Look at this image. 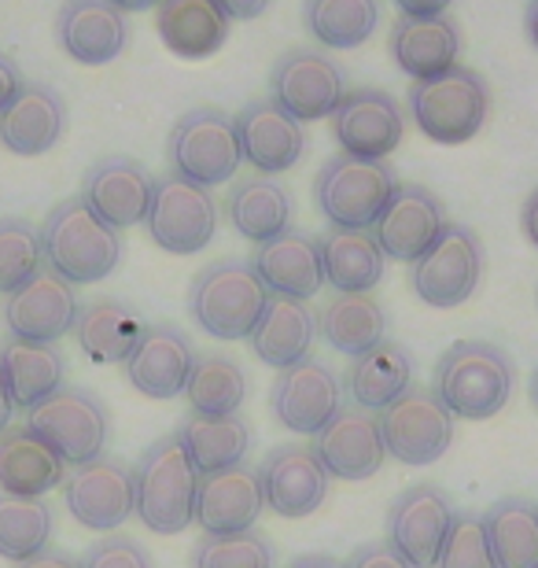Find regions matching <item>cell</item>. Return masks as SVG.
<instances>
[{
  "mask_svg": "<svg viewBox=\"0 0 538 568\" xmlns=\"http://www.w3.org/2000/svg\"><path fill=\"white\" fill-rule=\"evenodd\" d=\"M200 473L177 432L159 436L133 465V517L155 536H181L196 525Z\"/></svg>",
  "mask_w": 538,
  "mask_h": 568,
  "instance_id": "obj_1",
  "label": "cell"
},
{
  "mask_svg": "<svg viewBox=\"0 0 538 568\" xmlns=\"http://www.w3.org/2000/svg\"><path fill=\"white\" fill-rule=\"evenodd\" d=\"M517 366L506 347L490 339H461L435 366V399L461 422H487L512 399Z\"/></svg>",
  "mask_w": 538,
  "mask_h": 568,
  "instance_id": "obj_2",
  "label": "cell"
},
{
  "mask_svg": "<svg viewBox=\"0 0 538 568\" xmlns=\"http://www.w3.org/2000/svg\"><path fill=\"white\" fill-rule=\"evenodd\" d=\"M41 252L44 266L52 274H60L67 284H97L114 274V266L122 263V236L111 230L108 222H100L93 211L85 207L82 196L60 200L44 214L41 222Z\"/></svg>",
  "mask_w": 538,
  "mask_h": 568,
  "instance_id": "obj_3",
  "label": "cell"
},
{
  "mask_svg": "<svg viewBox=\"0 0 538 568\" xmlns=\"http://www.w3.org/2000/svg\"><path fill=\"white\" fill-rule=\"evenodd\" d=\"M266 303L270 292L247 258H217L192 277L189 288L192 322L214 339H247Z\"/></svg>",
  "mask_w": 538,
  "mask_h": 568,
  "instance_id": "obj_4",
  "label": "cell"
},
{
  "mask_svg": "<svg viewBox=\"0 0 538 568\" xmlns=\"http://www.w3.org/2000/svg\"><path fill=\"white\" fill-rule=\"evenodd\" d=\"M409 115L435 144H465L473 141L490 115V85L473 67H450V71L409 85Z\"/></svg>",
  "mask_w": 538,
  "mask_h": 568,
  "instance_id": "obj_5",
  "label": "cell"
},
{
  "mask_svg": "<svg viewBox=\"0 0 538 568\" xmlns=\"http://www.w3.org/2000/svg\"><path fill=\"white\" fill-rule=\"evenodd\" d=\"M395 189V170L387 163L343 152L325 159L314 178L317 211L325 214L332 230H373Z\"/></svg>",
  "mask_w": 538,
  "mask_h": 568,
  "instance_id": "obj_6",
  "label": "cell"
},
{
  "mask_svg": "<svg viewBox=\"0 0 538 568\" xmlns=\"http://www.w3.org/2000/svg\"><path fill=\"white\" fill-rule=\"evenodd\" d=\"M170 174L192 181V185L214 189L236 178L240 163V141L236 122L222 108H192L185 111L166 138Z\"/></svg>",
  "mask_w": 538,
  "mask_h": 568,
  "instance_id": "obj_7",
  "label": "cell"
},
{
  "mask_svg": "<svg viewBox=\"0 0 538 568\" xmlns=\"http://www.w3.org/2000/svg\"><path fill=\"white\" fill-rule=\"evenodd\" d=\"M27 428L60 454L63 465H89L100 458L111 436L108 406L85 388H60L27 414Z\"/></svg>",
  "mask_w": 538,
  "mask_h": 568,
  "instance_id": "obj_8",
  "label": "cell"
},
{
  "mask_svg": "<svg viewBox=\"0 0 538 568\" xmlns=\"http://www.w3.org/2000/svg\"><path fill=\"white\" fill-rule=\"evenodd\" d=\"M484 266L487 255L479 236L461 222H446L439 241L414 263L409 281H414L417 300H425L435 311H450L473 300L484 281Z\"/></svg>",
  "mask_w": 538,
  "mask_h": 568,
  "instance_id": "obj_9",
  "label": "cell"
},
{
  "mask_svg": "<svg viewBox=\"0 0 538 568\" xmlns=\"http://www.w3.org/2000/svg\"><path fill=\"white\" fill-rule=\"evenodd\" d=\"M144 225L148 236L159 244V252L196 255L217 233V203L211 189L192 185V181L177 174H163L155 181Z\"/></svg>",
  "mask_w": 538,
  "mask_h": 568,
  "instance_id": "obj_10",
  "label": "cell"
},
{
  "mask_svg": "<svg viewBox=\"0 0 538 568\" xmlns=\"http://www.w3.org/2000/svg\"><path fill=\"white\" fill-rule=\"evenodd\" d=\"M380 436L387 458L403 465H435L454 443V414L435 399L432 388H409L380 410Z\"/></svg>",
  "mask_w": 538,
  "mask_h": 568,
  "instance_id": "obj_11",
  "label": "cell"
},
{
  "mask_svg": "<svg viewBox=\"0 0 538 568\" xmlns=\"http://www.w3.org/2000/svg\"><path fill=\"white\" fill-rule=\"evenodd\" d=\"M270 93L273 104H281L292 119L317 122L332 119V111L347 97V78L325 52L288 49L270 71Z\"/></svg>",
  "mask_w": 538,
  "mask_h": 568,
  "instance_id": "obj_12",
  "label": "cell"
},
{
  "mask_svg": "<svg viewBox=\"0 0 538 568\" xmlns=\"http://www.w3.org/2000/svg\"><path fill=\"white\" fill-rule=\"evenodd\" d=\"M403 133H406L403 108L395 104L392 93H384L376 85L347 89V97L332 111V138H336L343 155L384 163L403 144Z\"/></svg>",
  "mask_w": 538,
  "mask_h": 568,
  "instance_id": "obj_13",
  "label": "cell"
},
{
  "mask_svg": "<svg viewBox=\"0 0 538 568\" xmlns=\"http://www.w3.org/2000/svg\"><path fill=\"white\" fill-rule=\"evenodd\" d=\"M343 406V381L325 362L303 358L295 366L281 369L270 388L273 417L295 432V436H317Z\"/></svg>",
  "mask_w": 538,
  "mask_h": 568,
  "instance_id": "obj_14",
  "label": "cell"
},
{
  "mask_svg": "<svg viewBox=\"0 0 538 568\" xmlns=\"http://www.w3.org/2000/svg\"><path fill=\"white\" fill-rule=\"evenodd\" d=\"M63 503L89 531H114L133 517V469L122 458L100 454L63 480Z\"/></svg>",
  "mask_w": 538,
  "mask_h": 568,
  "instance_id": "obj_15",
  "label": "cell"
},
{
  "mask_svg": "<svg viewBox=\"0 0 538 568\" xmlns=\"http://www.w3.org/2000/svg\"><path fill=\"white\" fill-rule=\"evenodd\" d=\"M454 506L443 487L414 484L387 509V542L414 568H435L450 536Z\"/></svg>",
  "mask_w": 538,
  "mask_h": 568,
  "instance_id": "obj_16",
  "label": "cell"
},
{
  "mask_svg": "<svg viewBox=\"0 0 538 568\" xmlns=\"http://www.w3.org/2000/svg\"><path fill=\"white\" fill-rule=\"evenodd\" d=\"M78 292L49 266L38 277L22 284L19 292L8 295L4 303V328L11 339H27V344H60L67 333H74L78 322Z\"/></svg>",
  "mask_w": 538,
  "mask_h": 568,
  "instance_id": "obj_17",
  "label": "cell"
},
{
  "mask_svg": "<svg viewBox=\"0 0 538 568\" xmlns=\"http://www.w3.org/2000/svg\"><path fill=\"white\" fill-rule=\"evenodd\" d=\"M155 178L141 159L130 155H108L85 170L82 178V200L85 207L108 222L111 230H130L148 219L152 207Z\"/></svg>",
  "mask_w": 538,
  "mask_h": 568,
  "instance_id": "obj_18",
  "label": "cell"
},
{
  "mask_svg": "<svg viewBox=\"0 0 538 568\" xmlns=\"http://www.w3.org/2000/svg\"><path fill=\"white\" fill-rule=\"evenodd\" d=\"M196 347L177 325H144L133 355L125 358V381L133 384L144 399H177L189 388V377L196 369Z\"/></svg>",
  "mask_w": 538,
  "mask_h": 568,
  "instance_id": "obj_19",
  "label": "cell"
},
{
  "mask_svg": "<svg viewBox=\"0 0 538 568\" xmlns=\"http://www.w3.org/2000/svg\"><path fill=\"white\" fill-rule=\"evenodd\" d=\"M446 230V207L425 185H398L387 200L384 214L373 225L384 258L414 266Z\"/></svg>",
  "mask_w": 538,
  "mask_h": 568,
  "instance_id": "obj_20",
  "label": "cell"
},
{
  "mask_svg": "<svg viewBox=\"0 0 538 568\" xmlns=\"http://www.w3.org/2000/svg\"><path fill=\"white\" fill-rule=\"evenodd\" d=\"M314 454L336 480H369L387 458L380 417L362 406H339V414L314 436Z\"/></svg>",
  "mask_w": 538,
  "mask_h": 568,
  "instance_id": "obj_21",
  "label": "cell"
},
{
  "mask_svg": "<svg viewBox=\"0 0 538 568\" xmlns=\"http://www.w3.org/2000/svg\"><path fill=\"white\" fill-rule=\"evenodd\" d=\"M55 41L74 63H114L130 44V22L111 0H63L55 11Z\"/></svg>",
  "mask_w": 538,
  "mask_h": 568,
  "instance_id": "obj_22",
  "label": "cell"
},
{
  "mask_svg": "<svg viewBox=\"0 0 538 568\" xmlns=\"http://www.w3.org/2000/svg\"><path fill=\"white\" fill-rule=\"evenodd\" d=\"M258 476H262V498H266V506L284 520H300L311 517L314 509H322L332 480L325 465L317 462L314 447H300V443L270 450Z\"/></svg>",
  "mask_w": 538,
  "mask_h": 568,
  "instance_id": "obj_23",
  "label": "cell"
},
{
  "mask_svg": "<svg viewBox=\"0 0 538 568\" xmlns=\"http://www.w3.org/2000/svg\"><path fill=\"white\" fill-rule=\"evenodd\" d=\"M233 122H236L240 155L266 178L292 170L306 152L303 122L292 119L288 111L281 104H273V100H251L247 108L236 111Z\"/></svg>",
  "mask_w": 538,
  "mask_h": 568,
  "instance_id": "obj_24",
  "label": "cell"
},
{
  "mask_svg": "<svg viewBox=\"0 0 538 568\" xmlns=\"http://www.w3.org/2000/svg\"><path fill=\"white\" fill-rule=\"evenodd\" d=\"M266 509L262 498V476L255 465H233V469L200 476L196 487V525L203 536H233L251 531Z\"/></svg>",
  "mask_w": 538,
  "mask_h": 568,
  "instance_id": "obj_25",
  "label": "cell"
},
{
  "mask_svg": "<svg viewBox=\"0 0 538 568\" xmlns=\"http://www.w3.org/2000/svg\"><path fill=\"white\" fill-rule=\"evenodd\" d=\"M67 130V104L52 85L22 82L16 100L0 111V148L11 155H44Z\"/></svg>",
  "mask_w": 538,
  "mask_h": 568,
  "instance_id": "obj_26",
  "label": "cell"
},
{
  "mask_svg": "<svg viewBox=\"0 0 538 568\" xmlns=\"http://www.w3.org/2000/svg\"><path fill=\"white\" fill-rule=\"evenodd\" d=\"M258 281L266 284L270 295H288V300H314L325 284V266H322V247L311 233L303 230H284L273 241L258 244L255 258Z\"/></svg>",
  "mask_w": 538,
  "mask_h": 568,
  "instance_id": "obj_27",
  "label": "cell"
},
{
  "mask_svg": "<svg viewBox=\"0 0 538 568\" xmlns=\"http://www.w3.org/2000/svg\"><path fill=\"white\" fill-rule=\"evenodd\" d=\"M392 60L403 74H409L414 82H425L443 71L457 67V52H461V30L450 16H403L395 19L392 38H387Z\"/></svg>",
  "mask_w": 538,
  "mask_h": 568,
  "instance_id": "obj_28",
  "label": "cell"
},
{
  "mask_svg": "<svg viewBox=\"0 0 538 568\" xmlns=\"http://www.w3.org/2000/svg\"><path fill=\"white\" fill-rule=\"evenodd\" d=\"M317 336V317L303 300H288V295H270L266 311H262L255 333L247 336L251 351L270 369H288L295 362L311 358Z\"/></svg>",
  "mask_w": 538,
  "mask_h": 568,
  "instance_id": "obj_29",
  "label": "cell"
},
{
  "mask_svg": "<svg viewBox=\"0 0 538 568\" xmlns=\"http://www.w3.org/2000/svg\"><path fill=\"white\" fill-rule=\"evenodd\" d=\"M233 19L217 0H159L155 30L181 60H207L229 41Z\"/></svg>",
  "mask_w": 538,
  "mask_h": 568,
  "instance_id": "obj_30",
  "label": "cell"
},
{
  "mask_svg": "<svg viewBox=\"0 0 538 568\" xmlns=\"http://www.w3.org/2000/svg\"><path fill=\"white\" fill-rule=\"evenodd\" d=\"M414 351L395 339H380L376 347H369L365 355H358L347 369V392L354 406L369 414L387 410L395 399L414 388Z\"/></svg>",
  "mask_w": 538,
  "mask_h": 568,
  "instance_id": "obj_31",
  "label": "cell"
},
{
  "mask_svg": "<svg viewBox=\"0 0 538 568\" xmlns=\"http://www.w3.org/2000/svg\"><path fill=\"white\" fill-rule=\"evenodd\" d=\"M63 458L27 425L0 432V491L19 498H44L52 487H63Z\"/></svg>",
  "mask_w": 538,
  "mask_h": 568,
  "instance_id": "obj_32",
  "label": "cell"
},
{
  "mask_svg": "<svg viewBox=\"0 0 538 568\" xmlns=\"http://www.w3.org/2000/svg\"><path fill=\"white\" fill-rule=\"evenodd\" d=\"M0 373H4L8 395L16 410H33L49 395L63 388L67 358L60 344H27V339H4L0 344Z\"/></svg>",
  "mask_w": 538,
  "mask_h": 568,
  "instance_id": "obj_33",
  "label": "cell"
},
{
  "mask_svg": "<svg viewBox=\"0 0 538 568\" xmlns=\"http://www.w3.org/2000/svg\"><path fill=\"white\" fill-rule=\"evenodd\" d=\"M292 192L281 185L277 178L255 174L240 178L225 196V214L233 230L251 244H266L284 230H292Z\"/></svg>",
  "mask_w": 538,
  "mask_h": 568,
  "instance_id": "obj_34",
  "label": "cell"
},
{
  "mask_svg": "<svg viewBox=\"0 0 538 568\" xmlns=\"http://www.w3.org/2000/svg\"><path fill=\"white\" fill-rule=\"evenodd\" d=\"M141 333H144L141 314L119 300L85 303L74 322L78 347H82L85 358H93L97 366H125V358L133 355Z\"/></svg>",
  "mask_w": 538,
  "mask_h": 568,
  "instance_id": "obj_35",
  "label": "cell"
},
{
  "mask_svg": "<svg viewBox=\"0 0 538 568\" xmlns=\"http://www.w3.org/2000/svg\"><path fill=\"white\" fill-rule=\"evenodd\" d=\"M322 266H325V284L336 292L362 295L373 292L384 281V252L376 244L373 230H328L322 241Z\"/></svg>",
  "mask_w": 538,
  "mask_h": 568,
  "instance_id": "obj_36",
  "label": "cell"
},
{
  "mask_svg": "<svg viewBox=\"0 0 538 568\" xmlns=\"http://www.w3.org/2000/svg\"><path fill=\"white\" fill-rule=\"evenodd\" d=\"M177 436L185 443L189 458L196 465L200 476L244 465L251 447H255V428H251L240 414H233V417L192 414L189 422L177 428Z\"/></svg>",
  "mask_w": 538,
  "mask_h": 568,
  "instance_id": "obj_37",
  "label": "cell"
},
{
  "mask_svg": "<svg viewBox=\"0 0 538 568\" xmlns=\"http://www.w3.org/2000/svg\"><path fill=\"white\" fill-rule=\"evenodd\" d=\"M317 328H322L325 344L332 351H339V355H347V358H358L369 347L380 344V339H387V314L369 292H362V295L336 292L325 303L322 317H317Z\"/></svg>",
  "mask_w": 538,
  "mask_h": 568,
  "instance_id": "obj_38",
  "label": "cell"
},
{
  "mask_svg": "<svg viewBox=\"0 0 538 568\" xmlns=\"http://www.w3.org/2000/svg\"><path fill=\"white\" fill-rule=\"evenodd\" d=\"M498 568H538V506L531 498H498L484 514Z\"/></svg>",
  "mask_w": 538,
  "mask_h": 568,
  "instance_id": "obj_39",
  "label": "cell"
},
{
  "mask_svg": "<svg viewBox=\"0 0 538 568\" xmlns=\"http://www.w3.org/2000/svg\"><path fill=\"white\" fill-rule=\"evenodd\" d=\"M303 22L325 49H358L380 22V0H306Z\"/></svg>",
  "mask_w": 538,
  "mask_h": 568,
  "instance_id": "obj_40",
  "label": "cell"
},
{
  "mask_svg": "<svg viewBox=\"0 0 538 568\" xmlns=\"http://www.w3.org/2000/svg\"><path fill=\"white\" fill-rule=\"evenodd\" d=\"M55 514L44 498H19L0 491V558L22 565L49 550Z\"/></svg>",
  "mask_w": 538,
  "mask_h": 568,
  "instance_id": "obj_41",
  "label": "cell"
},
{
  "mask_svg": "<svg viewBox=\"0 0 538 568\" xmlns=\"http://www.w3.org/2000/svg\"><path fill=\"white\" fill-rule=\"evenodd\" d=\"M247 373L229 355H203L189 377V406L200 417H233L247 403Z\"/></svg>",
  "mask_w": 538,
  "mask_h": 568,
  "instance_id": "obj_42",
  "label": "cell"
},
{
  "mask_svg": "<svg viewBox=\"0 0 538 568\" xmlns=\"http://www.w3.org/2000/svg\"><path fill=\"white\" fill-rule=\"evenodd\" d=\"M44 270L41 236L30 222L0 219V292L11 295Z\"/></svg>",
  "mask_w": 538,
  "mask_h": 568,
  "instance_id": "obj_43",
  "label": "cell"
},
{
  "mask_svg": "<svg viewBox=\"0 0 538 568\" xmlns=\"http://www.w3.org/2000/svg\"><path fill=\"white\" fill-rule=\"evenodd\" d=\"M192 568H273V547L255 528L233 536H203L192 550Z\"/></svg>",
  "mask_w": 538,
  "mask_h": 568,
  "instance_id": "obj_44",
  "label": "cell"
},
{
  "mask_svg": "<svg viewBox=\"0 0 538 568\" xmlns=\"http://www.w3.org/2000/svg\"><path fill=\"white\" fill-rule=\"evenodd\" d=\"M435 568H498L495 554H490L487 528L479 514H454L450 536L443 542V554Z\"/></svg>",
  "mask_w": 538,
  "mask_h": 568,
  "instance_id": "obj_45",
  "label": "cell"
},
{
  "mask_svg": "<svg viewBox=\"0 0 538 568\" xmlns=\"http://www.w3.org/2000/svg\"><path fill=\"white\" fill-rule=\"evenodd\" d=\"M78 565L82 568H155L152 554L130 536H108V539L93 542Z\"/></svg>",
  "mask_w": 538,
  "mask_h": 568,
  "instance_id": "obj_46",
  "label": "cell"
},
{
  "mask_svg": "<svg viewBox=\"0 0 538 568\" xmlns=\"http://www.w3.org/2000/svg\"><path fill=\"white\" fill-rule=\"evenodd\" d=\"M343 568H414V565H409L392 542H365V547L351 554Z\"/></svg>",
  "mask_w": 538,
  "mask_h": 568,
  "instance_id": "obj_47",
  "label": "cell"
},
{
  "mask_svg": "<svg viewBox=\"0 0 538 568\" xmlns=\"http://www.w3.org/2000/svg\"><path fill=\"white\" fill-rule=\"evenodd\" d=\"M22 89V71L19 63L11 60L8 52H0V111H4L11 100H16V93Z\"/></svg>",
  "mask_w": 538,
  "mask_h": 568,
  "instance_id": "obj_48",
  "label": "cell"
},
{
  "mask_svg": "<svg viewBox=\"0 0 538 568\" xmlns=\"http://www.w3.org/2000/svg\"><path fill=\"white\" fill-rule=\"evenodd\" d=\"M403 8V16H417V19H432V16H446V8L454 0H395Z\"/></svg>",
  "mask_w": 538,
  "mask_h": 568,
  "instance_id": "obj_49",
  "label": "cell"
},
{
  "mask_svg": "<svg viewBox=\"0 0 538 568\" xmlns=\"http://www.w3.org/2000/svg\"><path fill=\"white\" fill-rule=\"evenodd\" d=\"M229 19H258L273 0H217Z\"/></svg>",
  "mask_w": 538,
  "mask_h": 568,
  "instance_id": "obj_50",
  "label": "cell"
},
{
  "mask_svg": "<svg viewBox=\"0 0 538 568\" xmlns=\"http://www.w3.org/2000/svg\"><path fill=\"white\" fill-rule=\"evenodd\" d=\"M16 568H82L78 565L71 554H63V550H41L38 558H30V561H22V565H16Z\"/></svg>",
  "mask_w": 538,
  "mask_h": 568,
  "instance_id": "obj_51",
  "label": "cell"
},
{
  "mask_svg": "<svg viewBox=\"0 0 538 568\" xmlns=\"http://www.w3.org/2000/svg\"><path fill=\"white\" fill-rule=\"evenodd\" d=\"M520 225H524V236L538 247V189H531V196L524 200L520 207Z\"/></svg>",
  "mask_w": 538,
  "mask_h": 568,
  "instance_id": "obj_52",
  "label": "cell"
},
{
  "mask_svg": "<svg viewBox=\"0 0 538 568\" xmlns=\"http://www.w3.org/2000/svg\"><path fill=\"white\" fill-rule=\"evenodd\" d=\"M288 568H343V561H336L332 554H303Z\"/></svg>",
  "mask_w": 538,
  "mask_h": 568,
  "instance_id": "obj_53",
  "label": "cell"
},
{
  "mask_svg": "<svg viewBox=\"0 0 538 568\" xmlns=\"http://www.w3.org/2000/svg\"><path fill=\"white\" fill-rule=\"evenodd\" d=\"M11 414H16V403H11L8 384H4V373H0V432L11 428Z\"/></svg>",
  "mask_w": 538,
  "mask_h": 568,
  "instance_id": "obj_54",
  "label": "cell"
},
{
  "mask_svg": "<svg viewBox=\"0 0 538 568\" xmlns=\"http://www.w3.org/2000/svg\"><path fill=\"white\" fill-rule=\"evenodd\" d=\"M524 30H528L531 44L538 49V0H528V11H524Z\"/></svg>",
  "mask_w": 538,
  "mask_h": 568,
  "instance_id": "obj_55",
  "label": "cell"
},
{
  "mask_svg": "<svg viewBox=\"0 0 538 568\" xmlns=\"http://www.w3.org/2000/svg\"><path fill=\"white\" fill-rule=\"evenodd\" d=\"M114 8L119 11H125V16H130V11H148V8H159V0H111Z\"/></svg>",
  "mask_w": 538,
  "mask_h": 568,
  "instance_id": "obj_56",
  "label": "cell"
},
{
  "mask_svg": "<svg viewBox=\"0 0 538 568\" xmlns=\"http://www.w3.org/2000/svg\"><path fill=\"white\" fill-rule=\"evenodd\" d=\"M531 403H535V410H538V366L531 373Z\"/></svg>",
  "mask_w": 538,
  "mask_h": 568,
  "instance_id": "obj_57",
  "label": "cell"
}]
</instances>
